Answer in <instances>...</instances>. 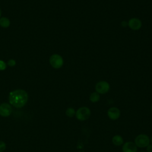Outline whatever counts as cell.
Masks as SVG:
<instances>
[{
  "label": "cell",
  "mask_w": 152,
  "mask_h": 152,
  "mask_svg": "<svg viewBox=\"0 0 152 152\" xmlns=\"http://www.w3.org/2000/svg\"><path fill=\"white\" fill-rule=\"evenodd\" d=\"M147 152H152V144H150L147 145Z\"/></svg>",
  "instance_id": "e0dca14e"
},
{
  "label": "cell",
  "mask_w": 152,
  "mask_h": 152,
  "mask_svg": "<svg viewBox=\"0 0 152 152\" xmlns=\"http://www.w3.org/2000/svg\"><path fill=\"white\" fill-rule=\"evenodd\" d=\"M140 152H145V151H140Z\"/></svg>",
  "instance_id": "7402d4cb"
},
{
  "label": "cell",
  "mask_w": 152,
  "mask_h": 152,
  "mask_svg": "<svg viewBox=\"0 0 152 152\" xmlns=\"http://www.w3.org/2000/svg\"><path fill=\"white\" fill-rule=\"evenodd\" d=\"M8 65L10 66H13L15 65V61L14 59H10L8 62Z\"/></svg>",
  "instance_id": "2e32d148"
},
{
  "label": "cell",
  "mask_w": 152,
  "mask_h": 152,
  "mask_svg": "<svg viewBox=\"0 0 152 152\" xmlns=\"http://www.w3.org/2000/svg\"><path fill=\"white\" fill-rule=\"evenodd\" d=\"M150 142L152 144V135H151V138H150Z\"/></svg>",
  "instance_id": "d6986e66"
},
{
  "label": "cell",
  "mask_w": 152,
  "mask_h": 152,
  "mask_svg": "<svg viewBox=\"0 0 152 152\" xmlns=\"http://www.w3.org/2000/svg\"><path fill=\"white\" fill-rule=\"evenodd\" d=\"M100 99V95L96 91L91 93L89 96V100L92 103H96L99 102Z\"/></svg>",
  "instance_id": "8fae6325"
},
{
  "label": "cell",
  "mask_w": 152,
  "mask_h": 152,
  "mask_svg": "<svg viewBox=\"0 0 152 152\" xmlns=\"http://www.w3.org/2000/svg\"><path fill=\"white\" fill-rule=\"evenodd\" d=\"M12 107L8 103H2L0 105V115L4 117H7L11 115Z\"/></svg>",
  "instance_id": "9c48e42d"
},
{
  "label": "cell",
  "mask_w": 152,
  "mask_h": 152,
  "mask_svg": "<svg viewBox=\"0 0 152 152\" xmlns=\"http://www.w3.org/2000/svg\"><path fill=\"white\" fill-rule=\"evenodd\" d=\"M121 25H122L123 27H125V26H126V25H128V23H126L125 21H123L121 23Z\"/></svg>",
  "instance_id": "ac0fdd59"
},
{
  "label": "cell",
  "mask_w": 152,
  "mask_h": 152,
  "mask_svg": "<svg viewBox=\"0 0 152 152\" xmlns=\"http://www.w3.org/2000/svg\"><path fill=\"white\" fill-rule=\"evenodd\" d=\"M10 24V20L6 17H2L0 18V26L2 27L7 28L9 27Z\"/></svg>",
  "instance_id": "7c38bea8"
},
{
  "label": "cell",
  "mask_w": 152,
  "mask_h": 152,
  "mask_svg": "<svg viewBox=\"0 0 152 152\" xmlns=\"http://www.w3.org/2000/svg\"><path fill=\"white\" fill-rule=\"evenodd\" d=\"M91 115L90 109L86 106H82L76 110L75 117L77 119L80 121L87 120Z\"/></svg>",
  "instance_id": "7a4b0ae2"
},
{
  "label": "cell",
  "mask_w": 152,
  "mask_h": 152,
  "mask_svg": "<svg viewBox=\"0 0 152 152\" xmlns=\"http://www.w3.org/2000/svg\"><path fill=\"white\" fill-rule=\"evenodd\" d=\"M107 115L110 119L116 121L121 116V111L116 107H112L107 110Z\"/></svg>",
  "instance_id": "8992f818"
},
{
  "label": "cell",
  "mask_w": 152,
  "mask_h": 152,
  "mask_svg": "<svg viewBox=\"0 0 152 152\" xmlns=\"http://www.w3.org/2000/svg\"><path fill=\"white\" fill-rule=\"evenodd\" d=\"M150 108H151V110H152V104H151V106H150Z\"/></svg>",
  "instance_id": "ffe728a7"
},
{
  "label": "cell",
  "mask_w": 152,
  "mask_h": 152,
  "mask_svg": "<svg viewBox=\"0 0 152 152\" xmlns=\"http://www.w3.org/2000/svg\"><path fill=\"white\" fill-rule=\"evenodd\" d=\"M95 90L99 94H104L109 91L110 85L109 83L106 81H100L96 84Z\"/></svg>",
  "instance_id": "277c9868"
},
{
  "label": "cell",
  "mask_w": 152,
  "mask_h": 152,
  "mask_svg": "<svg viewBox=\"0 0 152 152\" xmlns=\"http://www.w3.org/2000/svg\"><path fill=\"white\" fill-rule=\"evenodd\" d=\"M122 152H137V147L134 142L126 141L122 144Z\"/></svg>",
  "instance_id": "ba28073f"
},
{
  "label": "cell",
  "mask_w": 152,
  "mask_h": 152,
  "mask_svg": "<svg viewBox=\"0 0 152 152\" xmlns=\"http://www.w3.org/2000/svg\"><path fill=\"white\" fill-rule=\"evenodd\" d=\"M6 148V145L2 141H0V152H3Z\"/></svg>",
  "instance_id": "5bb4252c"
},
{
  "label": "cell",
  "mask_w": 152,
  "mask_h": 152,
  "mask_svg": "<svg viewBox=\"0 0 152 152\" xmlns=\"http://www.w3.org/2000/svg\"><path fill=\"white\" fill-rule=\"evenodd\" d=\"M128 26L132 30H138L142 26L141 21L137 18H132L128 22Z\"/></svg>",
  "instance_id": "52a82bcc"
},
{
  "label": "cell",
  "mask_w": 152,
  "mask_h": 152,
  "mask_svg": "<svg viewBox=\"0 0 152 152\" xmlns=\"http://www.w3.org/2000/svg\"><path fill=\"white\" fill-rule=\"evenodd\" d=\"M112 143L116 146H121L124 144V139L120 135H115L112 138Z\"/></svg>",
  "instance_id": "30bf717a"
},
{
  "label": "cell",
  "mask_w": 152,
  "mask_h": 152,
  "mask_svg": "<svg viewBox=\"0 0 152 152\" xmlns=\"http://www.w3.org/2000/svg\"><path fill=\"white\" fill-rule=\"evenodd\" d=\"M6 68V64L5 63L2 61H0V70H4Z\"/></svg>",
  "instance_id": "9a60e30c"
},
{
  "label": "cell",
  "mask_w": 152,
  "mask_h": 152,
  "mask_svg": "<svg viewBox=\"0 0 152 152\" xmlns=\"http://www.w3.org/2000/svg\"><path fill=\"white\" fill-rule=\"evenodd\" d=\"M49 62L52 66L55 69L61 68L64 64V60L62 57L58 54L52 55L49 59Z\"/></svg>",
  "instance_id": "5b68a950"
},
{
  "label": "cell",
  "mask_w": 152,
  "mask_h": 152,
  "mask_svg": "<svg viewBox=\"0 0 152 152\" xmlns=\"http://www.w3.org/2000/svg\"><path fill=\"white\" fill-rule=\"evenodd\" d=\"M134 142L137 147L145 148L150 144V140L147 135L145 134H140L135 138Z\"/></svg>",
  "instance_id": "3957f363"
},
{
  "label": "cell",
  "mask_w": 152,
  "mask_h": 152,
  "mask_svg": "<svg viewBox=\"0 0 152 152\" xmlns=\"http://www.w3.org/2000/svg\"><path fill=\"white\" fill-rule=\"evenodd\" d=\"M28 100V94L24 90H15L9 95V101L11 105L17 108L23 107Z\"/></svg>",
  "instance_id": "6da1fadb"
},
{
  "label": "cell",
  "mask_w": 152,
  "mask_h": 152,
  "mask_svg": "<svg viewBox=\"0 0 152 152\" xmlns=\"http://www.w3.org/2000/svg\"><path fill=\"white\" fill-rule=\"evenodd\" d=\"M76 111L73 107H68L65 111L66 115L69 118H72L75 115Z\"/></svg>",
  "instance_id": "4fadbf2b"
},
{
  "label": "cell",
  "mask_w": 152,
  "mask_h": 152,
  "mask_svg": "<svg viewBox=\"0 0 152 152\" xmlns=\"http://www.w3.org/2000/svg\"><path fill=\"white\" fill-rule=\"evenodd\" d=\"M1 11L0 10V17H1Z\"/></svg>",
  "instance_id": "44dd1931"
}]
</instances>
